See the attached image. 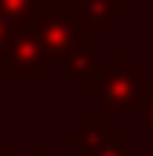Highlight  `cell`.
<instances>
[{
	"mask_svg": "<svg viewBox=\"0 0 153 156\" xmlns=\"http://www.w3.org/2000/svg\"><path fill=\"white\" fill-rule=\"evenodd\" d=\"M0 156H47V149H0Z\"/></svg>",
	"mask_w": 153,
	"mask_h": 156,
	"instance_id": "obj_8",
	"label": "cell"
},
{
	"mask_svg": "<svg viewBox=\"0 0 153 156\" xmlns=\"http://www.w3.org/2000/svg\"><path fill=\"white\" fill-rule=\"evenodd\" d=\"M33 15H37V0H0V18H4L11 29L26 26Z\"/></svg>",
	"mask_w": 153,
	"mask_h": 156,
	"instance_id": "obj_6",
	"label": "cell"
},
{
	"mask_svg": "<svg viewBox=\"0 0 153 156\" xmlns=\"http://www.w3.org/2000/svg\"><path fill=\"white\" fill-rule=\"evenodd\" d=\"M44 4H58V0H37V7H44Z\"/></svg>",
	"mask_w": 153,
	"mask_h": 156,
	"instance_id": "obj_10",
	"label": "cell"
},
{
	"mask_svg": "<svg viewBox=\"0 0 153 156\" xmlns=\"http://www.w3.org/2000/svg\"><path fill=\"white\" fill-rule=\"evenodd\" d=\"M29 29L37 37L47 66L51 69H62L66 80L80 83V80L99 66V37L88 33L73 18V11H69L66 0L37 7V15L29 18Z\"/></svg>",
	"mask_w": 153,
	"mask_h": 156,
	"instance_id": "obj_1",
	"label": "cell"
},
{
	"mask_svg": "<svg viewBox=\"0 0 153 156\" xmlns=\"http://www.w3.org/2000/svg\"><path fill=\"white\" fill-rule=\"evenodd\" d=\"M11 37H15V29L0 18V58H4V51H7V44H11Z\"/></svg>",
	"mask_w": 153,
	"mask_h": 156,
	"instance_id": "obj_7",
	"label": "cell"
},
{
	"mask_svg": "<svg viewBox=\"0 0 153 156\" xmlns=\"http://www.w3.org/2000/svg\"><path fill=\"white\" fill-rule=\"evenodd\" d=\"M66 145L76 156H135L131 134L124 127H117V120L102 109H95L80 120V127L66 134Z\"/></svg>",
	"mask_w": 153,
	"mask_h": 156,
	"instance_id": "obj_3",
	"label": "cell"
},
{
	"mask_svg": "<svg viewBox=\"0 0 153 156\" xmlns=\"http://www.w3.org/2000/svg\"><path fill=\"white\" fill-rule=\"evenodd\" d=\"M47 76H51V66L40 51L29 22H26V26L15 29V37L7 44L4 58H0V80H7V83H33L37 80V83H44Z\"/></svg>",
	"mask_w": 153,
	"mask_h": 156,
	"instance_id": "obj_4",
	"label": "cell"
},
{
	"mask_svg": "<svg viewBox=\"0 0 153 156\" xmlns=\"http://www.w3.org/2000/svg\"><path fill=\"white\" fill-rule=\"evenodd\" d=\"M73 18L88 33H110L124 15H131V0H66Z\"/></svg>",
	"mask_w": 153,
	"mask_h": 156,
	"instance_id": "obj_5",
	"label": "cell"
},
{
	"mask_svg": "<svg viewBox=\"0 0 153 156\" xmlns=\"http://www.w3.org/2000/svg\"><path fill=\"white\" fill-rule=\"evenodd\" d=\"M142 116H146V134L153 138V94H150V105H146V113H142Z\"/></svg>",
	"mask_w": 153,
	"mask_h": 156,
	"instance_id": "obj_9",
	"label": "cell"
},
{
	"mask_svg": "<svg viewBox=\"0 0 153 156\" xmlns=\"http://www.w3.org/2000/svg\"><path fill=\"white\" fill-rule=\"evenodd\" d=\"M80 91H84V98H91L110 116H117V113L142 116L146 105H150V94H153V80H150L146 66L131 62L128 47H117L110 66H95L80 80Z\"/></svg>",
	"mask_w": 153,
	"mask_h": 156,
	"instance_id": "obj_2",
	"label": "cell"
}]
</instances>
